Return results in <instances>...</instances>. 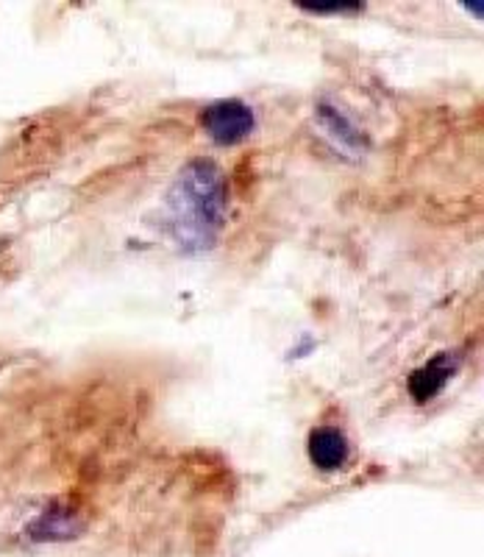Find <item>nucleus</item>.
Segmentation results:
<instances>
[{"instance_id": "f257e3e1", "label": "nucleus", "mask_w": 484, "mask_h": 557, "mask_svg": "<svg viewBox=\"0 0 484 557\" xmlns=\"http://www.w3.org/2000/svg\"><path fill=\"white\" fill-rule=\"evenodd\" d=\"M167 228L184 251L214 246L226 221V182L209 159H193L167 193Z\"/></svg>"}, {"instance_id": "f03ea898", "label": "nucleus", "mask_w": 484, "mask_h": 557, "mask_svg": "<svg viewBox=\"0 0 484 557\" xmlns=\"http://www.w3.org/2000/svg\"><path fill=\"white\" fill-rule=\"evenodd\" d=\"M201 123L209 139L218 146H239L257 128V114L248 103L237 101V98H223V101H214L203 109Z\"/></svg>"}, {"instance_id": "7ed1b4c3", "label": "nucleus", "mask_w": 484, "mask_h": 557, "mask_svg": "<svg viewBox=\"0 0 484 557\" xmlns=\"http://www.w3.org/2000/svg\"><path fill=\"white\" fill-rule=\"evenodd\" d=\"M84 527H87V519L82 510L73 502L57 499L28 521L26 539L32 544H62L82 535Z\"/></svg>"}, {"instance_id": "20e7f679", "label": "nucleus", "mask_w": 484, "mask_h": 557, "mask_svg": "<svg viewBox=\"0 0 484 557\" xmlns=\"http://www.w3.org/2000/svg\"><path fill=\"white\" fill-rule=\"evenodd\" d=\"M309 460L314 469L334 474V471H346L351 462V444L348 435L337 426H314L309 432Z\"/></svg>"}, {"instance_id": "39448f33", "label": "nucleus", "mask_w": 484, "mask_h": 557, "mask_svg": "<svg viewBox=\"0 0 484 557\" xmlns=\"http://www.w3.org/2000/svg\"><path fill=\"white\" fill-rule=\"evenodd\" d=\"M459 357L454 351H443V355L432 357L426 366H421L415 374L409 376V396L418 401V405H429L432 399H437L443 391H446L448 380L457 374Z\"/></svg>"}, {"instance_id": "423d86ee", "label": "nucleus", "mask_w": 484, "mask_h": 557, "mask_svg": "<svg viewBox=\"0 0 484 557\" xmlns=\"http://www.w3.org/2000/svg\"><path fill=\"white\" fill-rule=\"evenodd\" d=\"M314 117H318V123H321V128L326 132V137L332 139L334 146L343 148L346 153H362L368 146V137L365 132L357 126V121L353 117H348L346 112H343L337 103H318V109H314Z\"/></svg>"}]
</instances>
